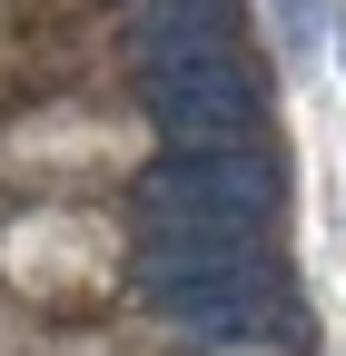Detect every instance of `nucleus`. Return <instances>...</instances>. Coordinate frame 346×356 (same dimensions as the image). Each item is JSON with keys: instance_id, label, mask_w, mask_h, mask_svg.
<instances>
[{"instance_id": "1", "label": "nucleus", "mask_w": 346, "mask_h": 356, "mask_svg": "<svg viewBox=\"0 0 346 356\" xmlns=\"http://www.w3.org/2000/svg\"><path fill=\"white\" fill-rule=\"evenodd\" d=\"M277 208V168L247 149H158L139 168V218H238V228H267Z\"/></svg>"}, {"instance_id": "2", "label": "nucleus", "mask_w": 346, "mask_h": 356, "mask_svg": "<svg viewBox=\"0 0 346 356\" xmlns=\"http://www.w3.org/2000/svg\"><path fill=\"white\" fill-rule=\"evenodd\" d=\"M149 119L168 129V149H247L257 139V79L218 50V60H168L149 70Z\"/></svg>"}, {"instance_id": "3", "label": "nucleus", "mask_w": 346, "mask_h": 356, "mask_svg": "<svg viewBox=\"0 0 346 356\" xmlns=\"http://www.w3.org/2000/svg\"><path fill=\"white\" fill-rule=\"evenodd\" d=\"M139 50H149V70H168V60H218V50H228V0H149Z\"/></svg>"}]
</instances>
